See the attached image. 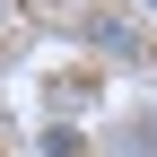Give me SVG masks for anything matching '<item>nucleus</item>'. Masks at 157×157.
<instances>
[{"label":"nucleus","mask_w":157,"mask_h":157,"mask_svg":"<svg viewBox=\"0 0 157 157\" xmlns=\"http://www.w3.org/2000/svg\"><path fill=\"white\" fill-rule=\"evenodd\" d=\"M78 44L105 52V61H140L148 52V26H140L131 0H87V9H78Z\"/></svg>","instance_id":"nucleus-1"},{"label":"nucleus","mask_w":157,"mask_h":157,"mask_svg":"<svg viewBox=\"0 0 157 157\" xmlns=\"http://www.w3.org/2000/svg\"><path fill=\"white\" fill-rule=\"evenodd\" d=\"M105 148H113V157H157V105H131L122 122L105 131Z\"/></svg>","instance_id":"nucleus-2"},{"label":"nucleus","mask_w":157,"mask_h":157,"mask_svg":"<svg viewBox=\"0 0 157 157\" xmlns=\"http://www.w3.org/2000/svg\"><path fill=\"white\" fill-rule=\"evenodd\" d=\"M52 9H70V17H78V9H87V0H52Z\"/></svg>","instance_id":"nucleus-3"},{"label":"nucleus","mask_w":157,"mask_h":157,"mask_svg":"<svg viewBox=\"0 0 157 157\" xmlns=\"http://www.w3.org/2000/svg\"><path fill=\"white\" fill-rule=\"evenodd\" d=\"M0 26H9V0H0Z\"/></svg>","instance_id":"nucleus-4"},{"label":"nucleus","mask_w":157,"mask_h":157,"mask_svg":"<svg viewBox=\"0 0 157 157\" xmlns=\"http://www.w3.org/2000/svg\"><path fill=\"white\" fill-rule=\"evenodd\" d=\"M140 9H157V0H140Z\"/></svg>","instance_id":"nucleus-5"}]
</instances>
